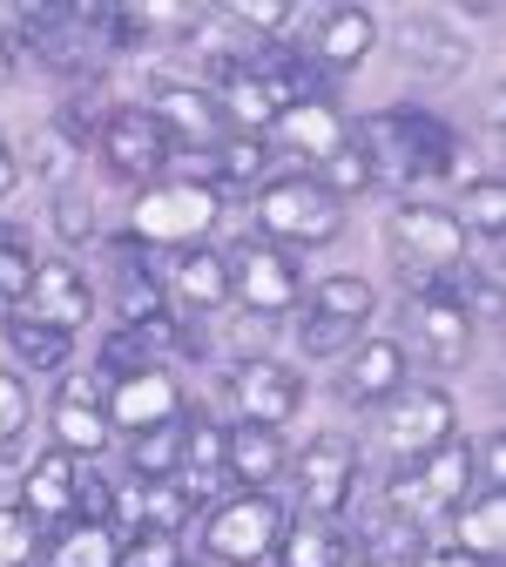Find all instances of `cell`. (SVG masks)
I'll return each instance as SVG.
<instances>
[{"label": "cell", "instance_id": "obj_1", "mask_svg": "<svg viewBox=\"0 0 506 567\" xmlns=\"http://www.w3.org/2000/svg\"><path fill=\"white\" fill-rule=\"evenodd\" d=\"M351 142L372 156L379 176H399V183H432V176L459 169V135L425 109H379L358 122Z\"/></svg>", "mask_w": 506, "mask_h": 567}, {"label": "cell", "instance_id": "obj_2", "mask_svg": "<svg viewBox=\"0 0 506 567\" xmlns=\"http://www.w3.org/2000/svg\"><path fill=\"white\" fill-rule=\"evenodd\" d=\"M385 244H392V264H399V284L419 298L432 277L459 270L473 250H466V224L440 203H399L385 217Z\"/></svg>", "mask_w": 506, "mask_h": 567}, {"label": "cell", "instance_id": "obj_3", "mask_svg": "<svg viewBox=\"0 0 506 567\" xmlns=\"http://www.w3.org/2000/svg\"><path fill=\"white\" fill-rule=\"evenodd\" d=\"M385 501H392V520H412V527L459 514V507L473 501V446H466V440H446L440 453L399 466V473L385 480Z\"/></svg>", "mask_w": 506, "mask_h": 567}, {"label": "cell", "instance_id": "obj_4", "mask_svg": "<svg viewBox=\"0 0 506 567\" xmlns=\"http://www.w3.org/2000/svg\"><path fill=\"white\" fill-rule=\"evenodd\" d=\"M257 237L277 244V250L283 244L291 250H324V244L344 237V203L324 196L311 176H277L257 196Z\"/></svg>", "mask_w": 506, "mask_h": 567}, {"label": "cell", "instance_id": "obj_5", "mask_svg": "<svg viewBox=\"0 0 506 567\" xmlns=\"http://www.w3.org/2000/svg\"><path fill=\"white\" fill-rule=\"evenodd\" d=\"M102 14L109 8H21V48L41 68H54V75L89 82L102 68V48H109Z\"/></svg>", "mask_w": 506, "mask_h": 567}, {"label": "cell", "instance_id": "obj_6", "mask_svg": "<svg viewBox=\"0 0 506 567\" xmlns=\"http://www.w3.org/2000/svg\"><path fill=\"white\" fill-rule=\"evenodd\" d=\"M372 311H379V298H372L365 277H351V270L318 277L311 305H304V324H298V351L304 359H338V351H351L358 331L372 324Z\"/></svg>", "mask_w": 506, "mask_h": 567}, {"label": "cell", "instance_id": "obj_7", "mask_svg": "<svg viewBox=\"0 0 506 567\" xmlns=\"http://www.w3.org/2000/svg\"><path fill=\"white\" fill-rule=\"evenodd\" d=\"M283 534V507L270 501L264 486H244L230 501H216L209 520H203V554L216 567H257Z\"/></svg>", "mask_w": 506, "mask_h": 567}, {"label": "cell", "instance_id": "obj_8", "mask_svg": "<svg viewBox=\"0 0 506 567\" xmlns=\"http://www.w3.org/2000/svg\"><path fill=\"white\" fill-rule=\"evenodd\" d=\"M95 156L115 183H142L149 189L156 176H169V135L149 109H109L102 115V135H95Z\"/></svg>", "mask_w": 506, "mask_h": 567}, {"label": "cell", "instance_id": "obj_9", "mask_svg": "<svg viewBox=\"0 0 506 567\" xmlns=\"http://www.w3.org/2000/svg\"><path fill=\"white\" fill-rule=\"evenodd\" d=\"M216 203L224 196H209L196 183H149L135 196V230L149 250H183V244H203V230L216 224Z\"/></svg>", "mask_w": 506, "mask_h": 567}, {"label": "cell", "instance_id": "obj_10", "mask_svg": "<svg viewBox=\"0 0 506 567\" xmlns=\"http://www.w3.org/2000/svg\"><path fill=\"white\" fill-rule=\"evenodd\" d=\"M224 264H230V305L244 298L257 318H283L298 298H304V277H298V264H291V250H277V244H230L224 250Z\"/></svg>", "mask_w": 506, "mask_h": 567}, {"label": "cell", "instance_id": "obj_11", "mask_svg": "<svg viewBox=\"0 0 506 567\" xmlns=\"http://www.w3.org/2000/svg\"><path fill=\"white\" fill-rule=\"evenodd\" d=\"M102 412H109V433L142 440V433H156V425H169V419L189 412V405H183L176 372H169V365H149V372H122V379H109Z\"/></svg>", "mask_w": 506, "mask_h": 567}, {"label": "cell", "instance_id": "obj_12", "mask_svg": "<svg viewBox=\"0 0 506 567\" xmlns=\"http://www.w3.org/2000/svg\"><path fill=\"white\" fill-rule=\"evenodd\" d=\"M102 399H109V379H102V372H68V379H61V392H54V405H48V425H54V446H61L68 460H95V453L115 440Z\"/></svg>", "mask_w": 506, "mask_h": 567}, {"label": "cell", "instance_id": "obj_13", "mask_svg": "<svg viewBox=\"0 0 506 567\" xmlns=\"http://www.w3.org/2000/svg\"><path fill=\"white\" fill-rule=\"evenodd\" d=\"M351 486H358V446L344 433H318L298 460V507L318 520H338L351 507Z\"/></svg>", "mask_w": 506, "mask_h": 567}, {"label": "cell", "instance_id": "obj_14", "mask_svg": "<svg viewBox=\"0 0 506 567\" xmlns=\"http://www.w3.org/2000/svg\"><path fill=\"white\" fill-rule=\"evenodd\" d=\"M385 440L399 460H425V453H440L446 440H459V419H453V399L440 385H412L399 399H385Z\"/></svg>", "mask_w": 506, "mask_h": 567}, {"label": "cell", "instance_id": "obj_15", "mask_svg": "<svg viewBox=\"0 0 506 567\" xmlns=\"http://www.w3.org/2000/svg\"><path fill=\"white\" fill-rule=\"evenodd\" d=\"M230 405H237L244 425H270V433H283V419L304 405V379L291 365H277V359H244L230 372Z\"/></svg>", "mask_w": 506, "mask_h": 567}, {"label": "cell", "instance_id": "obj_16", "mask_svg": "<svg viewBox=\"0 0 506 567\" xmlns=\"http://www.w3.org/2000/svg\"><path fill=\"white\" fill-rule=\"evenodd\" d=\"M89 311H95L89 277L68 264V257H41L28 298H21V318H34V324H48V331H75V324H89Z\"/></svg>", "mask_w": 506, "mask_h": 567}, {"label": "cell", "instance_id": "obj_17", "mask_svg": "<svg viewBox=\"0 0 506 567\" xmlns=\"http://www.w3.org/2000/svg\"><path fill=\"white\" fill-rule=\"evenodd\" d=\"M75 480H82V460H68L61 446H48L28 480H21V514L41 527V534H61L75 527Z\"/></svg>", "mask_w": 506, "mask_h": 567}, {"label": "cell", "instance_id": "obj_18", "mask_svg": "<svg viewBox=\"0 0 506 567\" xmlns=\"http://www.w3.org/2000/svg\"><path fill=\"white\" fill-rule=\"evenodd\" d=\"M149 115L163 122V135H169V150H176V156L209 150V142H224V135H230L224 115H216V102H209V89H196V82H169V89H156Z\"/></svg>", "mask_w": 506, "mask_h": 567}, {"label": "cell", "instance_id": "obj_19", "mask_svg": "<svg viewBox=\"0 0 506 567\" xmlns=\"http://www.w3.org/2000/svg\"><path fill=\"white\" fill-rule=\"evenodd\" d=\"M264 135H270V150H298V156H311V163H324L338 142H351L338 102H298V109H283Z\"/></svg>", "mask_w": 506, "mask_h": 567}, {"label": "cell", "instance_id": "obj_20", "mask_svg": "<svg viewBox=\"0 0 506 567\" xmlns=\"http://www.w3.org/2000/svg\"><path fill=\"white\" fill-rule=\"evenodd\" d=\"M358 359L344 365V399L351 405H385L405 392V344L399 338H365V344H351Z\"/></svg>", "mask_w": 506, "mask_h": 567}, {"label": "cell", "instance_id": "obj_21", "mask_svg": "<svg viewBox=\"0 0 506 567\" xmlns=\"http://www.w3.org/2000/svg\"><path fill=\"white\" fill-rule=\"evenodd\" d=\"M412 338L432 365H466V351H473V318L453 305V298H412Z\"/></svg>", "mask_w": 506, "mask_h": 567}, {"label": "cell", "instance_id": "obj_22", "mask_svg": "<svg viewBox=\"0 0 506 567\" xmlns=\"http://www.w3.org/2000/svg\"><path fill=\"white\" fill-rule=\"evenodd\" d=\"M392 48H399L405 68H425V75H459L466 54H473L466 34H453L446 21H432V14H405L399 34H392Z\"/></svg>", "mask_w": 506, "mask_h": 567}, {"label": "cell", "instance_id": "obj_23", "mask_svg": "<svg viewBox=\"0 0 506 567\" xmlns=\"http://www.w3.org/2000/svg\"><path fill=\"white\" fill-rule=\"evenodd\" d=\"M372 48H379V21L365 8H331L318 21V34H311V61L324 68V75H344V68H358Z\"/></svg>", "mask_w": 506, "mask_h": 567}, {"label": "cell", "instance_id": "obj_24", "mask_svg": "<svg viewBox=\"0 0 506 567\" xmlns=\"http://www.w3.org/2000/svg\"><path fill=\"white\" fill-rule=\"evenodd\" d=\"M283 466H291V453H283V433H270V425H224V480L237 486H264L277 480Z\"/></svg>", "mask_w": 506, "mask_h": 567}, {"label": "cell", "instance_id": "obj_25", "mask_svg": "<svg viewBox=\"0 0 506 567\" xmlns=\"http://www.w3.org/2000/svg\"><path fill=\"white\" fill-rule=\"evenodd\" d=\"M176 305L196 311V318L230 305V264H224V250H209V244H183L176 250Z\"/></svg>", "mask_w": 506, "mask_h": 567}, {"label": "cell", "instance_id": "obj_26", "mask_svg": "<svg viewBox=\"0 0 506 567\" xmlns=\"http://www.w3.org/2000/svg\"><path fill=\"white\" fill-rule=\"evenodd\" d=\"M277 567H344L351 560V540L331 527V520H318V514H298V520H283V534H277Z\"/></svg>", "mask_w": 506, "mask_h": 567}, {"label": "cell", "instance_id": "obj_27", "mask_svg": "<svg viewBox=\"0 0 506 567\" xmlns=\"http://www.w3.org/2000/svg\"><path fill=\"white\" fill-rule=\"evenodd\" d=\"M196 507H203V493L189 486V480H135V534L149 527V534H183L189 520H196Z\"/></svg>", "mask_w": 506, "mask_h": 567}, {"label": "cell", "instance_id": "obj_28", "mask_svg": "<svg viewBox=\"0 0 506 567\" xmlns=\"http://www.w3.org/2000/svg\"><path fill=\"white\" fill-rule=\"evenodd\" d=\"M203 163H209V189H244V183L264 176L270 142L264 135H224V142H209V150H203Z\"/></svg>", "mask_w": 506, "mask_h": 567}, {"label": "cell", "instance_id": "obj_29", "mask_svg": "<svg viewBox=\"0 0 506 567\" xmlns=\"http://www.w3.org/2000/svg\"><path fill=\"white\" fill-rule=\"evenodd\" d=\"M176 480H189L203 501L216 493V480H224V425L216 419H189V433H183V466Z\"/></svg>", "mask_w": 506, "mask_h": 567}, {"label": "cell", "instance_id": "obj_30", "mask_svg": "<svg viewBox=\"0 0 506 567\" xmlns=\"http://www.w3.org/2000/svg\"><path fill=\"white\" fill-rule=\"evenodd\" d=\"M425 554V527H412V520H372L365 534H358V560L365 567H412Z\"/></svg>", "mask_w": 506, "mask_h": 567}, {"label": "cell", "instance_id": "obj_31", "mask_svg": "<svg viewBox=\"0 0 506 567\" xmlns=\"http://www.w3.org/2000/svg\"><path fill=\"white\" fill-rule=\"evenodd\" d=\"M115 527L102 520H75V527H61L54 547H48V567H115Z\"/></svg>", "mask_w": 506, "mask_h": 567}, {"label": "cell", "instance_id": "obj_32", "mask_svg": "<svg viewBox=\"0 0 506 567\" xmlns=\"http://www.w3.org/2000/svg\"><path fill=\"white\" fill-rule=\"evenodd\" d=\"M506 507H499V493H479V501H466L459 507V540L453 547H466L473 560H486V567H499V540H506Z\"/></svg>", "mask_w": 506, "mask_h": 567}, {"label": "cell", "instance_id": "obj_33", "mask_svg": "<svg viewBox=\"0 0 506 567\" xmlns=\"http://www.w3.org/2000/svg\"><path fill=\"white\" fill-rule=\"evenodd\" d=\"M183 433H189V412H176L169 425H156V433H142L135 453H128V473L135 480H169L183 466Z\"/></svg>", "mask_w": 506, "mask_h": 567}, {"label": "cell", "instance_id": "obj_34", "mask_svg": "<svg viewBox=\"0 0 506 567\" xmlns=\"http://www.w3.org/2000/svg\"><path fill=\"white\" fill-rule=\"evenodd\" d=\"M8 344H14V359L21 365H34V372H61L68 359H75V344H68V331H48V324H34V318H8Z\"/></svg>", "mask_w": 506, "mask_h": 567}, {"label": "cell", "instance_id": "obj_35", "mask_svg": "<svg viewBox=\"0 0 506 567\" xmlns=\"http://www.w3.org/2000/svg\"><path fill=\"white\" fill-rule=\"evenodd\" d=\"M311 183H318L324 196H338V203H344V196H365V189L379 183V169H372V156L358 150V142H338V150L311 169Z\"/></svg>", "mask_w": 506, "mask_h": 567}, {"label": "cell", "instance_id": "obj_36", "mask_svg": "<svg viewBox=\"0 0 506 567\" xmlns=\"http://www.w3.org/2000/svg\"><path fill=\"white\" fill-rule=\"evenodd\" d=\"M459 224H473L486 244H499L506 237V183L499 176H479V183H466V203L453 209Z\"/></svg>", "mask_w": 506, "mask_h": 567}, {"label": "cell", "instance_id": "obj_37", "mask_svg": "<svg viewBox=\"0 0 506 567\" xmlns=\"http://www.w3.org/2000/svg\"><path fill=\"white\" fill-rule=\"evenodd\" d=\"M115 567H183V534H128L115 547Z\"/></svg>", "mask_w": 506, "mask_h": 567}, {"label": "cell", "instance_id": "obj_38", "mask_svg": "<svg viewBox=\"0 0 506 567\" xmlns=\"http://www.w3.org/2000/svg\"><path fill=\"white\" fill-rule=\"evenodd\" d=\"M34 284V250L14 224H0V298H28Z\"/></svg>", "mask_w": 506, "mask_h": 567}, {"label": "cell", "instance_id": "obj_39", "mask_svg": "<svg viewBox=\"0 0 506 567\" xmlns=\"http://www.w3.org/2000/svg\"><path fill=\"white\" fill-rule=\"evenodd\" d=\"M41 540H48V534H41L21 507H0V567H34Z\"/></svg>", "mask_w": 506, "mask_h": 567}, {"label": "cell", "instance_id": "obj_40", "mask_svg": "<svg viewBox=\"0 0 506 567\" xmlns=\"http://www.w3.org/2000/svg\"><path fill=\"white\" fill-rule=\"evenodd\" d=\"M28 412H34L28 385H21L14 372H0V446H14V440L28 433Z\"/></svg>", "mask_w": 506, "mask_h": 567}, {"label": "cell", "instance_id": "obj_41", "mask_svg": "<svg viewBox=\"0 0 506 567\" xmlns=\"http://www.w3.org/2000/svg\"><path fill=\"white\" fill-rule=\"evenodd\" d=\"M109 514H115V486L82 460V480H75V520H102V527H109Z\"/></svg>", "mask_w": 506, "mask_h": 567}, {"label": "cell", "instance_id": "obj_42", "mask_svg": "<svg viewBox=\"0 0 506 567\" xmlns=\"http://www.w3.org/2000/svg\"><path fill=\"white\" fill-rule=\"evenodd\" d=\"M54 224H61V237H68V244H82V237L95 230V203H89V196H75V189H61V196H54Z\"/></svg>", "mask_w": 506, "mask_h": 567}, {"label": "cell", "instance_id": "obj_43", "mask_svg": "<svg viewBox=\"0 0 506 567\" xmlns=\"http://www.w3.org/2000/svg\"><path fill=\"white\" fill-rule=\"evenodd\" d=\"M230 14H237L244 28H257L264 41H277V28H283V21H291V8H283V0H237V8H230Z\"/></svg>", "mask_w": 506, "mask_h": 567}, {"label": "cell", "instance_id": "obj_44", "mask_svg": "<svg viewBox=\"0 0 506 567\" xmlns=\"http://www.w3.org/2000/svg\"><path fill=\"white\" fill-rule=\"evenodd\" d=\"M419 567H486V560H473L466 547H425V554H419Z\"/></svg>", "mask_w": 506, "mask_h": 567}, {"label": "cell", "instance_id": "obj_45", "mask_svg": "<svg viewBox=\"0 0 506 567\" xmlns=\"http://www.w3.org/2000/svg\"><path fill=\"white\" fill-rule=\"evenodd\" d=\"M21 183V163H14V150H8V142H0V196H8Z\"/></svg>", "mask_w": 506, "mask_h": 567}, {"label": "cell", "instance_id": "obj_46", "mask_svg": "<svg viewBox=\"0 0 506 567\" xmlns=\"http://www.w3.org/2000/svg\"><path fill=\"white\" fill-rule=\"evenodd\" d=\"M8 82H14V34L0 28V89H8Z\"/></svg>", "mask_w": 506, "mask_h": 567}, {"label": "cell", "instance_id": "obj_47", "mask_svg": "<svg viewBox=\"0 0 506 567\" xmlns=\"http://www.w3.org/2000/svg\"><path fill=\"white\" fill-rule=\"evenodd\" d=\"M344 567H365V560H344Z\"/></svg>", "mask_w": 506, "mask_h": 567}]
</instances>
